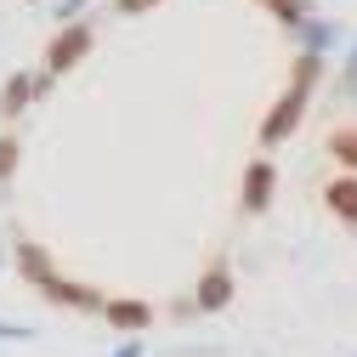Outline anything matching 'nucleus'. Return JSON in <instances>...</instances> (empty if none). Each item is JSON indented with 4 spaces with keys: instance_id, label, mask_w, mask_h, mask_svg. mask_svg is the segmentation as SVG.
Returning a JSON list of instances; mask_svg holds the SVG:
<instances>
[{
    "instance_id": "8",
    "label": "nucleus",
    "mask_w": 357,
    "mask_h": 357,
    "mask_svg": "<svg viewBox=\"0 0 357 357\" xmlns=\"http://www.w3.org/2000/svg\"><path fill=\"white\" fill-rule=\"evenodd\" d=\"M23 273H34V278H46V284H52V261H46V250L23 244Z\"/></svg>"
},
{
    "instance_id": "7",
    "label": "nucleus",
    "mask_w": 357,
    "mask_h": 357,
    "mask_svg": "<svg viewBox=\"0 0 357 357\" xmlns=\"http://www.w3.org/2000/svg\"><path fill=\"white\" fill-rule=\"evenodd\" d=\"M329 153H335L340 165L357 170V130H335V137H329Z\"/></svg>"
},
{
    "instance_id": "1",
    "label": "nucleus",
    "mask_w": 357,
    "mask_h": 357,
    "mask_svg": "<svg viewBox=\"0 0 357 357\" xmlns=\"http://www.w3.org/2000/svg\"><path fill=\"white\" fill-rule=\"evenodd\" d=\"M312 79H318V57H301V63H295V85L284 91V102L266 114V125H261L266 142H284L289 130H295V119H301V108H306V97H312Z\"/></svg>"
},
{
    "instance_id": "4",
    "label": "nucleus",
    "mask_w": 357,
    "mask_h": 357,
    "mask_svg": "<svg viewBox=\"0 0 357 357\" xmlns=\"http://www.w3.org/2000/svg\"><path fill=\"white\" fill-rule=\"evenodd\" d=\"M329 210L340 215V221H357V176H340V182H329Z\"/></svg>"
},
{
    "instance_id": "11",
    "label": "nucleus",
    "mask_w": 357,
    "mask_h": 357,
    "mask_svg": "<svg viewBox=\"0 0 357 357\" xmlns=\"http://www.w3.org/2000/svg\"><path fill=\"white\" fill-rule=\"evenodd\" d=\"M12 165H17V142H12V137H0V182L12 176Z\"/></svg>"
},
{
    "instance_id": "3",
    "label": "nucleus",
    "mask_w": 357,
    "mask_h": 357,
    "mask_svg": "<svg viewBox=\"0 0 357 357\" xmlns=\"http://www.w3.org/2000/svg\"><path fill=\"white\" fill-rule=\"evenodd\" d=\"M266 199H273V165L255 159V165L244 170V204H250V210H261Z\"/></svg>"
},
{
    "instance_id": "13",
    "label": "nucleus",
    "mask_w": 357,
    "mask_h": 357,
    "mask_svg": "<svg viewBox=\"0 0 357 357\" xmlns=\"http://www.w3.org/2000/svg\"><path fill=\"white\" fill-rule=\"evenodd\" d=\"M148 6H159V0H119V12H148Z\"/></svg>"
},
{
    "instance_id": "9",
    "label": "nucleus",
    "mask_w": 357,
    "mask_h": 357,
    "mask_svg": "<svg viewBox=\"0 0 357 357\" xmlns=\"http://www.w3.org/2000/svg\"><path fill=\"white\" fill-rule=\"evenodd\" d=\"M46 289H52V295H57V301H74V306H91V301H97V295H91V289H79V284H57V278H52V284H46Z\"/></svg>"
},
{
    "instance_id": "6",
    "label": "nucleus",
    "mask_w": 357,
    "mask_h": 357,
    "mask_svg": "<svg viewBox=\"0 0 357 357\" xmlns=\"http://www.w3.org/2000/svg\"><path fill=\"white\" fill-rule=\"evenodd\" d=\"M108 318H114V324H125V329H142L153 312H148L142 301H114V306H108Z\"/></svg>"
},
{
    "instance_id": "10",
    "label": "nucleus",
    "mask_w": 357,
    "mask_h": 357,
    "mask_svg": "<svg viewBox=\"0 0 357 357\" xmlns=\"http://www.w3.org/2000/svg\"><path fill=\"white\" fill-rule=\"evenodd\" d=\"M23 97H29V74H17V79H12V91H6V114H17V108H23Z\"/></svg>"
},
{
    "instance_id": "5",
    "label": "nucleus",
    "mask_w": 357,
    "mask_h": 357,
    "mask_svg": "<svg viewBox=\"0 0 357 357\" xmlns=\"http://www.w3.org/2000/svg\"><path fill=\"white\" fill-rule=\"evenodd\" d=\"M227 295H233V278H227V266H210L204 273V284H199V306H227Z\"/></svg>"
},
{
    "instance_id": "12",
    "label": "nucleus",
    "mask_w": 357,
    "mask_h": 357,
    "mask_svg": "<svg viewBox=\"0 0 357 357\" xmlns=\"http://www.w3.org/2000/svg\"><path fill=\"white\" fill-rule=\"evenodd\" d=\"M266 6H273L284 23H295V17H301V6H295V0H266Z\"/></svg>"
},
{
    "instance_id": "2",
    "label": "nucleus",
    "mask_w": 357,
    "mask_h": 357,
    "mask_svg": "<svg viewBox=\"0 0 357 357\" xmlns=\"http://www.w3.org/2000/svg\"><path fill=\"white\" fill-rule=\"evenodd\" d=\"M85 52H91V34H85V29H68V34H57V46H52V68H74Z\"/></svg>"
}]
</instances>
